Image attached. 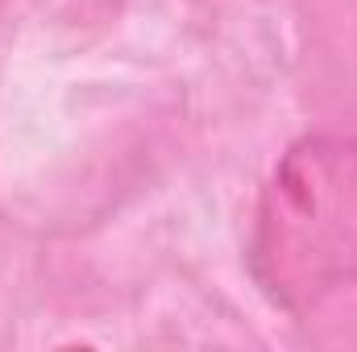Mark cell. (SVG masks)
I'll use <instances>...</instances> for the list:
<instances>
[{
	"label": "cell",
	"mask_w": 357,
	"mask_h": 352,
	"mask_svg": "<svg viewBox=\"0 0 357 352\" xmlns=\"http://www.w3.org/2000/svg\"><path fill=\"white\" fill-rule=\"evenodd\" d=\"M250 269L291 315L357 286L354 137L312 133L278 158L254 211Z\"/></svg>",
	"instance_id": "1"
}]
</instances>
